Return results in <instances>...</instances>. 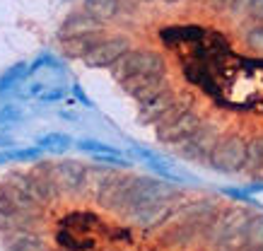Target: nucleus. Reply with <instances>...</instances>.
<instances>
[{
	"label": "nucleus",
	"instance_id": "obj_9",
	"mask_svg": "<svg viewBox=\"0 0 263 251\" xmlns=\"http://www.w3.org/2000/svg\"><path fill=\"white\" fill-rule=\"evenodd\" d=\"M104 32V25H99L97 20L85 12V10H72L70 15L63 20V25L58 29V39H65V36H82V34H99Z\"/></svg>",
	"mask_w": 263,
	"mask_h": 251
},
{
	"label": "nucleus",
	"instance_id": "obj_22",
	"mask_svg": "<svg viewBox=\"0 0 263 251\" xmlns=\"http://www.w3.org/2000/svg\"><path fill=\"white\" fill-rule=\"evenodd\" d=\"M70 92H72V97L78 99V102H80V104H85V106H89V109H92V99L87 97V92H85V89H82V85L80 82H72L70 85Z\"/></svg>",
	"mask_w": 263,
	"mask_h": 251
},
{
	"label": "nucleus",
	"instance_id": "obj_11",
	"mask_svg": "<svg viewBox=\"0 0 263 251\" xmlns=\"http://www.w3.org/2000/svg\"><path fill=\"white\" fill-rule=\"evenodd\" d=\"M104 36V32L99 34H82V36H65L61 39V49H63L65 58H72V61H85L89 51L95 49V44Z\"/></svg>",
	"mask_w": 263,
	"mask_h": 251
},
{
	"label": "nucleus",
	"instance_id": "obj_2",
	"mask_svg": "<svg viewBox=\"0 0 263 251\" xmlns=\"http://www.w3.org/2000/svg\"><path fill=\"white\" fill-rule=\"evenodd\" d=\"M99 220L92 213H72L65 218L58 232V244L68 251H85L97 244V232H102Z\"/></svg>",
	"mask_w": 263,
	"mask_h": 251
},
{
	"label": "nucleus",
	"instance_id": "obj_18",
	"mask_svg": "<svg viewBox=\"0 0 263 251\" xmlns=\"http://www.w3.org/2000/svg\"><path fill=\"white\" fill-rule=\"evenodd\" d=\"M68 97V87L65 85H48L44 92L39 94V102H44V104H53V102H61V99Z\"/></svg>",
	"mask_w": 263,
	"mask_h": 251
},
{
	"label": "nucleus",
	"instance_id": "obj_5",
	"mask_svg": "<svg viewBox=\"0 0 263 251\" xmlns=\"http://www.w3.org/2000/svg\"><path fill=\"white\" fill-rule=\"evenodd\" d=\"M51 177L65 196H87V164L80 160H51Z\"/></svg>",
	"mask_w": 263,
	"mask_h": 251
},
{
	"label": "nucleus",
	"instance_id": "obj_6",
	"mask_svg": "<svg viewBox=\"0 0 263 251\" xmlns=\"http://www.w3.org/2000/svg\"><path fill=\"white\" fill-rule=\"evenodd\" d=\"M179 99H181V94H179L172 85L162 87L160 92H155L152 97L136 102L138 104V121L145 123V126H155V123L164 121V119H169V116L174 113Z\"/></svg>",
	"mask_w": 263,
	"mask_h": 251
},
{
	"label": "nucleus",
	"instance_id": "obj_19",
	"mask_svg": "<svg viewBox=\"0 0 263 251\" xmlns=\"http://www.w3.org/2000/svg\"><path fill=\"white\" fill-rule=\"evenodd\" d=\"M244 22L247 25H263V0H249Z\"/></svg>",
	"mask_w": 263,
	"mask_h": 251
},
{
	"label": "nucleus",
	"instance_id": "obj_8",
	"mask_svg": "<svg viewBox=\"0 0 263 251\" xmlns=\"http://www.w3.org/2000/svg\"><path fill=\"white\" fill-rule=\"evenodd\" d=\"M3 249L5 251H46L48 239L39 229H17L10 235H3Z\"/></svg>",
	"mask_w": 263,
	"mask_h": 251
},
{
	"label": "nucleus",
	"instance_id": "obj_3",
	"mask_svg": "<svg viewBox=\"0 0 263 251\" xmlns=\"http://www.w3.org/2000/svg\"><path fill=\"white\" fill-rule=\"evenodd\" d=\"M244 167H247V138L241 133L220 136L210 152L208 169L217 174H244Z\"/></svg>",
	"mask_w": 263,
	"mask_h": 251
},
{
	"label": "nucleus",
	"instance_id": "obj_27",
	"mask_svg": "<svg viewBox=\"0 0 263 251\" xmlns=\"http://www.w3.org/2000/svg\"><path fill=\"white\" fill-rule=\"evenodd\" d=\"M162 3H164V5H176L179 0H162Z\"/></svg>",
	"mask_w": 263,
	"mask_h": 251
},
{
	"label": "nucleus",
	"instance_id": "obj_14",
	"mask_svg": "<svg viewBox=\"0 0 263 251\" xmlns=\"http://www.w3.org/2000/svg\"><path fill=\"white\" fill-rule=\"evenodd\" d=\"M72 145H75L72 138L63 130H51V133H44V136L36 138V147L48 155H65Z\"/></svg>",
	"mask_w": 263,
	"mask_h": 251
},
{
	"label": "nucleus",
	"instance_id": "obj_25",
	"mask_svg": "<svg viewBox=\"0 0 263 251\" xmlns=\"http://www.w3.org/2000/svg\"><path fill=\"white\" fill-rule=\"evenodd\" d=\"M210 5L217 10H224V0H210Z\"/></svg>",
	"mask_w": 263,
	"mask_h": 251
},
{
	"label": "nucleus",
	"instance_id": "obj_7",
	"mask_svg": "<svg viewBox=\"0 0 263 251\" xmlns=\"http://www.w3.org/2000/svg\"><path fill=\"white\" fill-rule=\"evenodd\" d=\"M130 49H133V44H130V39L126 34H104L102 39L95 44V49L85 56L82 63L89 65V68H106L109 70Z\"/></svg>",
	"mask_w": 263,
	"mask_h": 251
},
{
	"label": "nucleus",
	"instance_id": "obj_21",
	"mask_svg": "<svg viewBox=\"0 0 263 251\" xmlns=\"http://www.w3.org/2000/svg\"><path fill=\"white\" fill-rule=\"evenodd\" d=\"M249 0H224V12L230 17H244Z\"/></svg>",
	"mask_w": 263,
	"mask_h": 251
},
{
	"label": "nucleus",
	"instance_id": "obj_1",
	"mask_svg": "<svg viewBox=\"0 0 263 251\" xmlns=\"http://www.w3.org/2000/svg\"><path fill=\"white\" fill-rule=\"evenodd\" d=\"M109 73L119 85H126L143 78L167 75V61L155 49H130L109 68Z\"/></svg>",
	"mask_w": 263,
	"mask_h": 251
},
{
	"label": "nucleus",
	"instance_id": "obj_10",
	"mask_svg": "<svg viewBox=\"0 0 263 251\" xmlns=\"http://www.w3.org/2000/svg\"><path fill=\"white\" fill-rule=\"evenodd\" d=\"M251 181H263V130L251 133L247 138V167H244Z\"/></svg>",
	"mask_w": 263,
	"mask_h": 251
},
{
	"label": "nucleus",
	"instance_id": "obj_15",
	"mask_svg": "<svg viewBox=\"0 0 263 251\" xmlns=\"http://www.w3.org/2000/svg\"><path fill=\"white\" fill-rule=\"evenodd\" d=\"M75 147H78L80 152L92 155L95 160H99V157H123L121 150H116L114 145L102 143V140H97V138H80L78 143H75Z\"/></svg>",
	"mask_w": 263,
	"mask_h": 251
},
{
	"label": "nucleus",
	"instance_id": "obj_13",
	"mask_svg": "<svg viewBox=\"0 0 263 251\" xmlns=\"http://www.w3.org/2000/svg\"><path fill=\"white\" fill-rule=\"evenodd\" d=\"M27 78H29V63L27 61H17V63L10 65L8 70L0 75V99L8 97L10 92H15Z\"/></svg>",
	"mask_w": 263,
	"mask_h": 251
},
{
	"label": "nucleus",
	"instance_id": "obj_12",
	"mask_svg": "<svg viewBox=\"0 0 263 251\" xmlns=\"http://www.w3.org/2000/svg\"><path fill=\"white\" fill-rule=\"evenodd\" d=\"M82 10L104 27L116 22L121 15L119 0H82Z\"/></svg>",
	"mask_w": 263,
	"mask_h": 251
},
{
	"label": "nucleus",
	"instance_id": "obj_26",
	"mask_svg": "<svg viewBox=\"0 0 263 251\" xmlns=\"http://www.w3.org/2000/svg\"><path fill=\"white\" fill-rule=\"evenodd\" d=\"M140 5H155V3H160V0H138Z\"/></svg>",
	"mask_w": 263,
	"mask_h": 251
},
{
	"label": "nucleus",
	"instance_id": "obj_24",
	"mask_svg": "<svg viewBox=\"0 0 263 251\" xmlns=\"http://www.w3.org/2000/svg\"><path fill=\"white\" fill-rule=\"evenodd\" d=\"M8 147H15V138L3 130V133H0V150H8Z\"/></svg>",
	"mask_w": 263,
	"mask_h": 251
},
{
	"label": "nucleus",
	"instance_id": "obj_4",
	"mask_svg": "<svg viewBox=\"0 0 263 251\" xmlns=\"http://www.w3.org/2000/svg\"><path fill=\"white\" fill-rule=\"evenodd\" d=\"M220 140V133H217V126L210 119H203L200 126L193 130L189 138L179 140L172 145L176 157H181L186 162H193V164H203L208 167V160H210V152H213V147L215 143Z\"/></svg>",
	"mask_w": 263,
	"mask_h": 251
},
{
	"label": "nucleus",
	"instance_id": "obj_17",
	"mask_svg": "<svg viewBox=\"0 0 263 251\" xmlns=\"http://www.w3.org/2000/svg\"><path fill=\"white\" fill-rule=\"evenodd\" d=\"M41 68H48V70H63V61L56 58L53 53H41L36 61L29 63V78H32L36 70H41Z\"/></svg>",
	"mask_w": 263,
	"mask_h": 251
},
{
	"label": "nucleus",
	"instance_id": "obj_23",
	"mask_svg": "<svg viewBox=\"0 0 263 251\" xmlns=\"http://www.w3.org/2000/svg\"><path fill=\"white\" fill-rule=\"evenodd\" d=\"M119 5H121V15L119 17H123V15H136L138 8H140V3H138V0H119Z\"/></svg>",
	"mask_w": 263,
	"mask_h": 251
},
{
	"label": "nucleus",
	"instance_id": "obj_16",
	"mask_svg": "<svg viewBox=\"0 0 263 251\" xmlns=\"http://www.w3.org/2000/svg\"><path fill=\"white\" fill-rule=\"evenodd\" d=\"M241 46L254 53V56H263V25H247L241 29Z\"/></svg>",
	"mask_w": 263,
	"mask_h": 251
},
{
	"label": "nucleus",
	"instance_id": "obj_28",
	"mask_svg": "<svg viewBox=\"0 0 263 251\" xmlns=\"http://www.w3.org/2000/svg\"><path fill=\"white\" fill-rule=\"evenodd\" d=\"M258 251H263V246H261V249H258Z\"/></svg>",
	"mask_w": 263,
	"mask_h": 251
},
{
	"label": "nucleus",
	"instance_id": "obj_20",
	"mask_svg": "<svg viewBox=\"0 0 263 251\" xmlns=\"http://www.w3.org/2000/svg\"><path fill=\"white\" fill-rule=\"evenodd\" d=\"M22 109L17 104H5L0 106V126H12V123L22 121Z\"/></svg>",
	"mask_w": 263,
	"mask_h": 251
}]
</instances>
